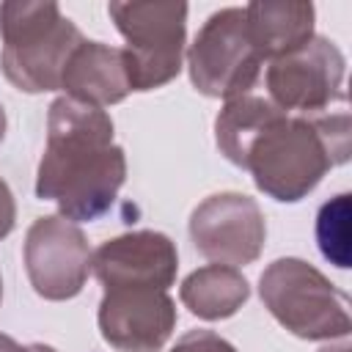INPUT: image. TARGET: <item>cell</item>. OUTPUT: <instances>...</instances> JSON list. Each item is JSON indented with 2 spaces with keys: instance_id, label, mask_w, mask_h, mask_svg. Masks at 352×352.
<instances>
[{
  "instance_id": "obj_1",
  "label": "cell",
  "mask_w": 352,
  "mask_h": 352,
  "mask_svg": "<svg viewBox=\"0 0 352 352\" xmlns=\"http://www.w3.org/2000/svg\"><path fill=\"white\" fill-rule=\"evenodd\" d=\"M126 179L124 148L113 143L110 116L88 102L58 96L47 116V146L38 162L36 195L55 201L66 220L104 214Z\"/></svg>"
},
{
  "instance_id": "obj_15",
  "label": "cell",
  "mask_w": 352,
  "mask_h": 352,
  "mask_svg": "<svg viewBox=\"0 0 352 352\" xmlns=\"http://www.w3.org/2000/svg\"><path fill=\"white\" fill-rule=\"evenodd\" d=\"M278 113V107L270 99L253 96V94H242L236 99H228L226 107L220 110L217 121H214V135H217V148L242 168L245 162V151L250 146V140L258 135V129Z\"/></svg>"
},
{
  "instance_id": "obj_5",
  "label": "cell",
  "mask_w": 352,
  "mask_h": 352,
  "mask_svg": "<svg viewBox=\"0 0 352 352\" xmlns=\"http://www.w3.org/2000/svg\"><path fill=\"white\" fill-rule=\"evenodd\" d=\"M107 14L126 38L124 58L132 91H151L182 72L187 6L184 3H110Z\"/></svg>"
},
{
  "instance_id": "obj_8",
  "label": "cell",
  "mask_w": 352,
  "mask_h": 352,
  "mask_svg": "<svg viewBox=\"0 0 352 352\" xmlns=\"http://www.w3.org/2000/svg\"><path fill=\"white\" fill-rule=\"evenodd\" d=\"M25 270L30 286L44 300L80 294L91 270L85 234L60 214L38 217L25 236Z\"/></svg>"
},
{
  "instance_id": "obj_6",
  "label": "cell",
  "mask_w": 352,
  "mask_h": 352,
  "mask_svg": "<svg viewBox=\"0 0 352 352\" xmlns=\"http://www.w3.org/2000/svg\"><path fill=\"white\" fill-rule=\"evenodd\" d=\"M264 58L258 55L250 33L245 8H223L214 11L187 52L190 80L206 96L236 99L250 94L258 80Z\"/></svg>"
},
{
  "instance_id": "obj_12",
  "label": "cell",
  "mask_w": 352,
  "mask_h": 352,
  "mask_svg": "<svg viewBox=\"0 0 352 352\" xmlns=\"http://www.w3.org/2000/svg\"><path fill=\"white\" fill-rule=\"evenodd\" d=\"M60 88L66 91V96L96 107L121 102L132 91L124 50L82 38L63 66Z\"/></svg>"
},
{
  "instance_id": "obj_2",
  "label": "cell",
  "mask_w": 352,
  "mask_h": 352,
  "mask_svg": "<svg viewBox=\"0 0 352 352\" xmlns=\"http://www.w3.org/2000/svg\"><path fill=\"white\" fill-rule=\"evenodd\" d=\"M349 160L346 110L324 116H289L278 110L250 140L242 168L275 201H300L322 176Z\"/></svg>"
},
{
  "instance_id": "obj_14",
  "label": "cell",
  "mask_w": 352,
  "mask_h": 352,
  "mask_svg": "<svg viewBox=\"0 0 352 352\" xmlns=\"http://www.w3.org/2000/svg\"><path fill=\"white\" fill-rule=\"evenodd\" d=\"M250 286L236 267L206 264L184 278L179 297L201 319H226L242 308Z\"/></svg>"
},
{
  "instance_id": "obj_7",
  "label": "cell",
  "mask_w": 352,
  "mask_h": 352,
  "mask_svg": "<svg viewBox=\"0 0 352 352\" xmlns=\"http://www.w3.org/2000/svg\"><path fill=\"white\" fill-rule=\"evenodd\" d=\"M264 80L278 110L319 116L333 102H344V55L333 41L311 36L302 47L270 60Z\"/></svg>"
},
{
  "instance_id": "obj_19",
  "label": "cell",
  "mask_w": 352,
  "mask_h": 352,
  "mask_svg": "<svg viewBox=\"0 0 352 352\" xmlns=\"http://www.w3.org/2000/svg\"><path fill=\"white\" fill-rule=\"evenodd\" d=\"M0 352H58V349H52L47 344H28V346H22L11 336H3L0 333Z\"/></svg>"
},
{
  "instance_id": "obj_9",
  "label": "cell",
  "mask_w": 352,
  "mask_h": 352,
  "mask_svg": "<svg viewBox=\"0 0 352 352\" xmlns=\"http://www.w3.org/2000/svg\"><path fill=\"white\" fill-rule=\"evenodd\" d=\"M190 236L201 256L214 264L239 267L258 258L267 236L258 204L242 192L209 195L190 217Z\"/></svg>"
},
{
  "instance_id": "obj_3",
  "label": "cell",
  "mask_w": 352,
  "mask_h": 352,
  "mask_svg": "<svg viewBox=\"0 0 352 352\" xmlns=\"http://www.w3.org/2000/svg\"><path fill=\"white\" fill-rule=\"evenodd\" d=\"M0 36V69L25 94L58 91L63 66L82 41L77 25L55 3H3Z\"/></svg>"
},
{
  "instance_id": "obj_4",
  "label": "cell",
  "mask_w": 352,
  "mask_h": 352,
  "mask_svg": "<svg viewBox=\"0 0 352 352\" xmlns=\"http://www.w3.org/2000/svg\"><path fill=\"white\" fill-rule=\"evenodd\" d=\"M261 302L294 336L308 341L344 338L352 330L349 297L300 258L272 261L258 280Z\"/></svg>"
},
{
  "instance_id": "obj_18",
  "label": "cell",
  "mask_w": 352,
  "mask_h": 352,
  "mask_svg": "<svg viewBox=\"0 0 352 352\" xmlns=\"http://www.w3.org/2000/svg\"><path fill=\"white\" fill-rule=\"evenodd\" d=\"M14 217H16V206H14V195L8 190V184L0 179V239L14 228Z\"/></svg>"
},
{
  "instance_id": "obj_10",
  "label": "cell",
  "mask_w": 352,
  "mask_h": 352,
  "mask_svg": "<svg viewBox=\"0 0 352 352\" xmlns=\"http://www.w3.org/2000/svg\"><path fill=\"white\" fill-rule=\"evenodd\" d=\"M176 327V305L162 289H104L102 338L118 352H157Z\"/></svg>"
},
{
  "instance_id": "obj_22",
  "label": "cell",
  "mask_w": 352,
  "mask_h": 352,
  "mask_svg": "<svg viewBox=\"0 0 352 352\" xmlns=\"http://www.w3.org/2000/svg\"><path fill=\"white\" fill-rule=\"evenodd\" d=\"M0 300H3V283H0Z\"/></svg>"
},
{
  "instance_id": "obj_17",
  "label": "cell",
  "mask_w": 352,
  "mask_h": 352,
  "mask_svg": "<svg viewBox=\"0 0 352 352\" xmlns=\"http://www.w3.org/2000/svg\"><path fill=\"white\" fill-rule=\"evenodd\" d=\"M170 352H236L234 344H228L226 338H220L212 330H190L187 336H182L176 341V346Z\"/></svg>"
},
{
  "instance_id": "obj_16",
  "label": "cell",
  "mask_w": 352,
  "mask_h": 352,
  "mask_svg": "<svg viewBox=\"0 0 352 352\" xmlns=\"http://www.w3.org/2000/svg\"><path fill=\"white\" fill-rule=\"evenodd\" d=\"M316 239L322 256L346 270L349 267V195L341 192L330 198L316 214Z\"/></svg>"
},
{
  "instance_id": "obj_20",
  "label": "cell",
  "mask_w": 352,
  "mask_h": 352,
  "mask_svg": "<svg viewBox=\"0 0 352 352\" xmlns=\"http://www.w3.org/2000/svg\"><path fill=\"white\" fill-rule=\"evenodd\" d=\"M6 135V113H3V104H0V140Z\"/></svg>"
},
{
  "instance_id": "obj_21",
  "label": "cell",
  "mask_w": 352,
  "mask_h": 352,
  "mask_svg": "<svg viewBox=\"0 0 352 352\" xmlns=\"http://www.w3.org/2000/svg\"><path fill=\"white\" fill-rule=\"evenodd\" d=\"M322 352H349V346L341 344V346H327V349H322Z\"/></svg>"
},
{
  "instance_id": "obj_11",
  "label": "cell",
  "mask_w": 352,
  "mask_h": 352,
  "mask_svg": "<svg viewBox=\"0 0 352 352\" xmlns=\"http://www.w3.org/2000/svg\"><path fill=\"white\" fill-rule=\"evenodd\" d=\"M176 245L160 231H132L102 242L91 270L104 289H162L176 280Z\"/></svg>"
},
{
  "instance_id": "obj_13",
  "label": "cell",
  "mask_w": 352,
  "mask_h": 352,
  "mask_svg": "<svg viewBox=\"0 0 352 352\" xmlns=\"http://www.w3.org/2000/svg\"><path fill=\"white\" fill-rule=\"evenodd\" d=\"M248 33L264 60H275L314 36L311 3H250L245 6Z\"/></svg>"
}]
</instances>
